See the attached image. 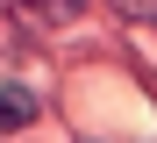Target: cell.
Segmentation results:
<instances>
[{
    "label": "cell",
    "mask_w": 157,
    "mask_h": 143,
    "mask_svg": "<svg viewBox=\"0 0 157 143\" xmlns=\"http://www.w3.org/2000/svg\"><path fill=\"white\" fill-rule=\"evenodd\" d=\"M21 122H36V100L21 93V86H7V93H0V129H21Z\"/></svg>",
    "instance_id": "obj_1"
},
{
    "label": "cell",
    "mask_w": 157,
    "mask_h": 143,
    "mask_svg": "<svg viewBox=\"0 0 157 143\" xmlns=\"http://www.w3.org/2000/svg\"><path fill=\"white\" fill-rule=\"evenodd\" d=\"M114 7H121L128 22H157V0H114Z\"/></svg>",
    "instance_id": "obj_3"
},
{
    "label": "cell",
    "mask_w": 157,
    "mask_h": 143,
    "mask_svg": "<svg viewBox=\"0 0 157 143\" xmlns=\"http://www.w3.org/2000/svg\"><path fill=\"white\" fill-rule=\"evenodd\" d=\"M29 14H43V22H78V0H21Z\"/></svg>",
    "instance_id": "obj_2"
}]
</instances>
